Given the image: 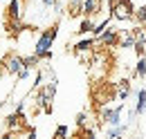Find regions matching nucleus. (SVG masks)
<instances>
[{"label": "nucleus", "instance_id": "obj_7", "mask_svg": "<svg viewBox=\"0 0 146 139\" xmlns=\"http://www.w3.org/2000/svg\"><path fill=\"white\" fill-rule=\"evenodd\" d=\"M7 130H9V132H16V130H27L25 115H23V112H11V115L7 117Z\"/></svg>", "mask_w": 146, "mask_h": 139}, {"label": "nucleus", "instance_id": "obj_5", "mask_svg": "<svg viewBox=\"0 0 146 139\" xmlns=\"http://www.w3.org/2000/svg\"><path fill=\"white\" fill-rule=\"evenodd\" d=\"M20 68H23V58H20L18 54H7L5 61H2L0 74H18Z\"/></svg>", "mask_w": 146, "mask_h": 139}, {"label": "nucleus", "instance_id": "obj_2", "mask_svg": "<svg viewBox=\"0 0 146 139\" xmlns=\"http://www.w3.org/2000/svg\"><path fill=\"white\" fill-rule=\"evenodd\" d=\"M108 11L115 20H130L135 16V7L130 0H108Z\"/></svg>", "mask_w": 146, "mask_h": 139}, {"label": "nucleus", "instance_id": "obj_20", "mask_svg": "<svg viewBox=\"0 0 146 139\" xmlns=\"http://www.w3.org/2000/svg\"><path fill=\"white\" fill-rule=\"evenodd\" d=\"M52 139H68V126H56V132Z\"/></svg>", "mask_w": 146, "mask_h": 139}, {"label": "nucleus", "instance_id": "obj_23", "mask_svg": "<svg viewBox=\"0 0 146 139\" xmlns=\"http://www.w3.org/2000/svg\"><path fill=\"white\" fill-rule=\"evenodd\" d=\"M27 139H36V130H34V128L27 130Z\"/></svg>", "mask_w": 146, "mask_h": 139}, {"label": "nucleus", "instance_id": "obj_18", "mask_svg": "<svg viewBox=\"0 0 146 139\" xmlns=\"http://www.w3.org/2000/svg\"><path fill=\"white\" fill-rule=\"evenodd\" d=\"M135 20H137V23H142V25H144L146 23V5H142V7H137V9H135Z\"/></svg>", "mask_w": 146, "mask_h": 139}, {"label": "nucleus", "instance_id": "obj_19", "mask_svg": "<svg viewBox=\"0 0 146 139\" xmlns=\"http://www.w3.org/2000/svg\"><path fill=\"white\" fill-rule=\"evenodd\" d=\"M124 132H126V126H115V128L108 132V137H110V139H121V135H124Z\"/></svg>", "mask_w": 146, "mask_h": 139}, {"label": "nucleus", "instance_id": "obj_6", "mask_svg": "<svg viewBox=\"0 0 146 139\" xmlns=\"http://www.w3.org/2000/svg\"><path fill=\"white\" fill-rule=\"evenodd\" d=\"M121 108H124V105H117L115 110H110V108H101V110H99V119H101L104 123H110L112 128L119 126V121H121Z\"/></svg>", "mask_w": 146, "mask_h": 139}, {"label": "nucleus", "instance_id": "obj_25", "mask_svg": "<svg viewBox=\"0 0 146 139\" xmlns=\"http://www.w3.org/2000/svg\"><path fill=\"white\" fill-rule=\"evenodd\" d=\"M88 139H99V137H94V132H90V137H88Z\"/></svg>", "mask_w": 146, "mask_h": 139}, {"label": "nucleus", "instance_id": "obj_24", "mask_svg": "<svg viewBox=\"0 0 146 139\" xmlns=\"http://www.w3.org/2000/svg\"><path fill=\"white\" fill-rule=\"evenodd\" d=\"M43 5H45V7H50V5H56V0H43Z\"/></svg>", "mask_w": 146, "mask_h": 139}, {"label": "nucleus", "instance_id": "obj_12", "mask_svg": "<svg viewBox=\"0 0 146 139\" xmlns=\"http://www.w3.org/2000/svg\"><path fill=\"white\" fill-rule=\"evenodd\" d=\"M133 45H135V38H133V34H130V29H126V32H119V43H117V47L130 50Z\"/></svg>", "mask_w": 146, "mask_h": 139}, {"label": "nucleus", "instance_id": "obj_16", "mask_svg": "<svg viewBox=\"0 0 146 139\" xmlns=\"http://www.w3.org/2000/svg\"><path fill=\"white\" fill-rule=\"evenodd\" d=\"M81 5H83V0H70L68 2V14L70 16H81Z\"/></svg>", "mask_w": 146, "mask_h": 139}, {"label": "nucleus", "instance_id": "obj_8", "mask_svg": "<svg viewBox=\"0 0 146 139\" xmlns=\"http://www.w3.org/2000/svg\"><path fill=\"white\" fill-rule=\"evenodd\" d=\"M101 5H104V0H83V5H81V16L83 18H94L101 11Z\"/></svg>", "mask_w": 146, "mask_h": 139}, {"label": "nucleus", "instance_id": "obj_22", "mask_svg": "<svg viewBox=\"0 0 146 139\" xmlns=\"http://www.w3.org/2000/svg\"><path fill=\"white\" fill-rule=\"evenodd\" d=\"M27 76H29V70H27V68H20V72L16 74V79H18V81H25Z\"/></svg>", "mask_w": 146, "mask_h": 139}, {"label": "nucleus", "instance_id": "obj_9", "mask_svg": "<svg viewBox=\"0 0 146 139\" xmlns=\"http://www.w3.org/2000/svg\"><path fill=\"white\" fill-rule=\"evenodd\" d=\"M128 94H130V81H128V79L117 81V85H115V97H117L119 101H126Z\"/></svg>", "mask_w": 146, "mask_h": 139}, {"label": "nucleus", "instance_id": "obj_21", "mask_svg": "<svg viewBox=\"0 0 146 139\" xmlns=\"http://www.w3.org/2000/svg\"><path fill=\"white\" fill-rule=\"evenodd\" d=\"M86 119H88V115H86V112H79V115H76V126H79V128H86Z\"/></svg>", "mask_w": 146, "mask_h": 139}, {"label": "nucleus", "instance_id": "obj_10", "mask_svg": "<svg viewBox=\"0 0 146 139\" xmlns=\"http://www.w3.org/2000/svg\"><path fill=\"white\" fill-rule=\"evenodd\" d=\"M92 50H94V38H83V40H79L76 45H72L74 56H76V54H83V52H92Z\"/></svg>", "mask_w": 146, "mask_h": 139}, {"label": "nucleus", "instance_id": "obj_4", "mask_svg": "<svg viewBox=\"0 0 146 139\" xmlns=\"http://www.w3.org/2000/svg\"><path fill=\"white\" fill-rule=\"evenodd\" d=\"M117 43H119V32L112 29L110 25L104 29V34H101V36L94 38V45H101V47H117Z\"/></svg>", "mask_w": 146, "mask_h": 139}, {"label": "nucleus", "instance_id": "obj_14", "mask_svg": "<svg viewBox=\"0 0 146 139\" xmlns=\"http://www.w3.org/2000/svg\"><path fill=\"white\" fill-rule=\"evenodd\" d=\"M146 110V90L137 92V105H135V115H142Z\"/></svg>", "mask_w": 146, "mask_h": 139}, {"label": "nucleus", "instance_id": "obj_3", "mask_svg": "<svg viewBox=\"0 0 146 139\" xmlns=\"http://www.w3.org/2000/svg\"><path fill=\"white\" fill-rule=\"evenodd\" d=\"M54 94H56V81H50V83H45L43 87H38V97H36L38 110L52 112V101H54Z\"/></svg>", "mask_w": 146, "mask_h": 139}, {"label": "nucleus", "instance_id": "obj_15", "mask_svg": "<svg viewBox=\"0 0 146 139\" xmlns=\"http://www.w3.org/2000/svg\"><path fill=\"white\" fill-rule=\"evenodd\" d=\"M135 76H137V79H144L146 76V58L144 56H139L137 63H135Z\"/></svg>", "mask_w": 146, "mask_h": 139}, {"label": "nucleus", "instance_id": "obj_1", "mask_svg": "<svg viewBox=\"0 0 146 139\" xmlns=\"http://www.w3.org/2000/svg\"><path fill=\"white\" fill-rule=\"evenodd\" d=\"M56 34H58V25H52L50 29H45L38 36L36 47H34V54L38 58H52V43H54Z\"/></svg>", "mask_w": 146, "mask_h": 139}, {"label": "nucleus", "instance_id": "obj_17", "mask_svg": "<svg viewBox=\"0 0 146 139\" xmlns=\"http://www.w3.org/2000/svg\"><path fill=\"white\" fill-rule=\"evenodd\" d=\"M38 63H40V58H38L36 54H29V56L23 58V68H27V70H34Z\"/></svg>", "mask_w": 146, "mask_h": 139}, {"label": "nucleus", "instance_id": "obj_13", "mask_svg": "<svg viewBox=\"0 0 146 139\" xmlns=\"http://www.w3.org/2000/svg\"><path fill=\"white\" fill-rule=\"evenodd\" d=\"M94 29V18H83L81 23H79V27H76V34H88V32H92Z\"/></svg>", "mask_w": 146, "mask_h": 139}, {"label": "nucleus", "instance_id": "obj_11", "mask_svg": "<svg viewBox=\"0 0 146 139\" xmlns=\"http://www.w3.org/2000/svg\"><path fill=\"white\" fill-rule=\"evenodd\" d=\"M7 20H20V0H9V5H7Z\"/></svg>", "mask_w": 146, "mask_h": 139}]
</instances>
